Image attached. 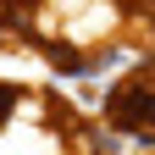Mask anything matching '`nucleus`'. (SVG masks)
<instances>
[{
  "label": "nucleus",
  "mask_w": 155,
  "mask_h": 155,
  "mask_svg": "<svg viewBox=\"0 0 155 155\" xmlns=\"http://www.w3.org/2000/svg\"><path fill=\"white\" fill-rule=\"evenodd\" d=\"M105 122L111 133L133 139L139 150H150V61L139 55L127 78H116L111 94H105Z\"/></svg>",
  "instance_id": "obj_1"
},
{
  "label": "nucleus",
  "mask_w": 155,
  "mask_h": 155,
  "mask_svg": "<svg viewBox=\"0 0 155 155\" xmlns=\"http://www.w3.org/2000/svg\"><path fill=\"white\" fill-rule=\"evenodd\" d=\"M22 105V89H11V83H0V127H6V116Z\"/></svg>",
  "instance_id": "obj_2"
}]
</instances>
